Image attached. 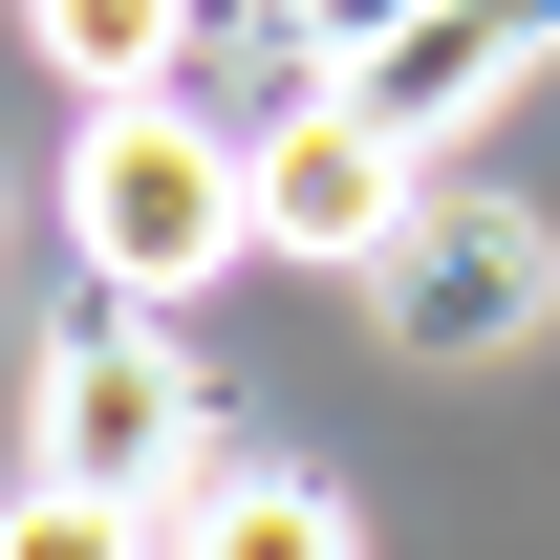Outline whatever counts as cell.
I'll use <instances>...</instances> for the list:
<instances>
[{
	"instance_id": "6da1fadb",
	"label": "cell",
	"mask_w": 560,
	"mask_h": 560,
	"mask_svg": "<svg viewBox=\"0 0 560 560\" xmlns=\"http://www.w3.org/2000/svg\"><path fill=\"white\" fill-rule=\"evenodd\" d=\"M66 259L108 280V302H215V280L259 259V215H237V130H215L195 86H130V108H86L66 151Z\"/></svg>"
},
{
	"instance_id": "7a4b0ae2",
	"label": "cell",
	"mask_w": 560,
	"mask_h": 560,
	"mask_svg": "<svg viewBox=\"0 0 560 560\" xmlns=\"http://www.w3.org/2000/svg\"><path fill=\"white\" fill-rule=\"evenodd\" d=\"M22 475H44V495H130V517H173V495L215 475V388L151 346V324H86V346H44Z\"/></svg>"
},
{
	"instance_id": "3957f363",
	"label": "cell",
	"mask_w": 560,
	"mask_h": 560,
	"mask_svg": "<svg viewBox=\"0 0 560 560\" xmlns=\"http://www.w3.org/2000/svg\"><path fill=\"white\" fill-rule=\"evenodd\" d=\"M366 324H388V366H517L560 324V215H517V195L410 215V237L366 259Z\"/></svg>"
},
{
	"instance_id": "277c9868",
	"label": "cell",
	"mask_w": 560,
	"mask_h": 560,
	"mask_svg": "<svg viewBox=\"0 0 560 560\" xmlns=\"http://www.w3.org/2000/svg\"><path fill=\"white\" fill-rule=\"evenodd\" d=\"M410 173H431V151H388L346 86H302V108H259V130H237V215H259V259H324V280H366V259L431 215Z\"/></svg>"
},
{
	"instance_id": "5b68a950",
	"label": "cell",
	"mask_w": 560,
	"mask_h": 560,
	"mask_svg": "<svg viewBox=\"0 0 560 560\" xmlns=\"http://www.w3.org/2000/svg\"><path fill=\"white\" fill-rule=\"evenodd\" d=\"M539 44H560V0H431L410 44H366V66H346V108H366L388 151H453L475 108H517Z\"/></svg>"
},
{
	"instance_id": "8992f818",
	"label": "cell",
	"mask_w": 560,
	"mask_h": 560,
	"mask_svg": "<svg viewBox=\"0 0 560 560\" xmlns=\"http://www.w3.org/2000/svg\"><path fill=\"white\" fill-rule=\"evenodd\" d=\"M173 560H366V517L324 475H280V453H215V475L173 495Z\"/></svg>"
},
{
	"instance_id": "52a82bcc",
	"label": "cell",
	"mask_w": 560,
	"mask_h": 560,
	"mask_svg": "<svg viewBox=\"0 0 560 560\" xmlns=\"http://www.w3.org/2000/svg\"><path fill=\"white\" fill-rule=\"evenodd\" d=\"M22 44L86 86V108H130V86H173V44H195V0H22Z\"/></svg>"
},
{
	"instance_id": "ba28073f",
	"label": "cell",
	"mask_w": 560,
	"mask_h": 560,
	"mask_svg": "<svg viewBox=\"0 0 560 560\" xmlns=\"http://www.w3.org/2000/svg\"><path fill=\"white\" fill-rule=\"evenodd\" d=\"M0 560H173V517H130V495H0Z\"/></svg>"
},
{
	"instance_id": "9c48e42d",
	"label": "cell",
	"mask_w": 560,
	"mask_h": 560,
	"mask_svg": "<svg viewBox=\"0 0 560 560\" xmlns=\"http://www.w3.org/2000/svg\"><path fill=\"white\" fill-rule=\"evenodd\" d=\"M259 22H280V44H302V86H346L366 44H410L431 0H259Z\"/></svg>"
}]
</instances>
